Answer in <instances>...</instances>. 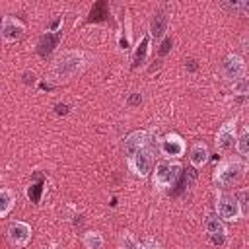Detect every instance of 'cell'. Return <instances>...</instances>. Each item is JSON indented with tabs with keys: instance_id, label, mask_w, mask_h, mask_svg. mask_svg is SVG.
<instances>
[{
	"instance_id": "6da1fadb",
	"label": "cell",
	"mask_w": 249,
	"mask_h": 249,
	"mask_svg": "<svg viewBox=\"0 0 249 249\" xmlns=\"http://www.w3.org/2000/svg\"><path fill=\"white\" fill-rule=\"evenodd\" d=\"M88 66V56L84 51L80 49H70L60 53L51 68V78L54 82H68L72 78H76L78 74H82Z\"/></svg>"
},
{
	"instance_id": "7a4b0ae2",
	"label": "cell",
	"mask_w": 249,
	"mask_h": 249,
	"mask_svg": "<svg viewBox=\"0 0 249 249\" xmlns=\"http://www.w3.org/2000/svg\"><path fill=\"white\" fill-rule=\"evenodd\" d=\"M243 173H245V163L237 158H228L216 165V169L212 173V181L220 189H230L241 181Z\"/></svg>"
},
{
	"instance_id": "3957f363",
	"label": "cell",
	"mask_w": 249,
	"mask_h": 249,
	"mask_svg": "<svg viewBox=\"0 0 249 249\" xmlns=\"http://www.w3.org/2000/svg\"><path fill=\"white\" fill-rule=\"evenodd\" d=\"M183 165L177 160H160L152 171V185L158 191H167L169 187L175 185V181L181 175Z\"/></svg>"
},
{
	"instance_id": "277c9868",
	"label": "cell",
	"mask_w": 249,
	"mask_h": 249,
	"mask_svg": "<svg viewBox=\"0 0 249 249\" xmlns=\"http://www.w3.org/2000/svg\"><path fill=\"white\" fill-rule=\"evenodd\" d=\"M214 210L224 222H239L243 218V210L235 198V195L220 191L214 200Z\"/></svg>"
},
{
	"instance_id": "5b68a950",
	"label": "cell",
	"mask_w": 249,
	"mask_h": 249,
	"mask_svg": "<svg viewBox=\"0 0 249 249\" xmlns=\"http://www.w3.org/2000/svg\"><path fill=\"white\" fill-rule=\"evenodd\" d=\"M126 165H128V169L136 175V177H140V179H146V177H150L152 175V171H154V167H156V160H154V148L150 146V142L132 158V160H128L126 161Z\"/></svg>"
},
{
	"instance_id": "8992f818",
	"label": "cell",
	"mask_w": 249,
	"mask_h": 249,
	"mask_svg": "<svg viewBox=\"0 0 249 249\" xmlns=\"http://www.w3.org/2000/svg\"><path fill=\"white\" fill-rule=\"evenodd\" d=\"M235 142H237V119L231 117L218 128L214 144H216V150L226 156L235 148Z\"/></svg>"
},
{
	"instance_id": "52a82bcc",
	"label": "cell",
	"mask_w": 249,
	"mask_h": 249,
	"mask_svg": "<svg viewBox=\"0 0 249 249\" xmlns=\"http://www.w3.org/2000/svg\"><path fill=\"white\" fill-rule=\"evenodd\" d=\"M31 235H33V230H31V224L23 222V220H12L6 228V239L12 247L16 249H23L29 245L31 241Z\"/></svg>"
},
{
	"instance_id": "ba28073f",
	"label": "cell",
	"mask_w": 249,
	"mask_h": 249,
	"mask_svg": "<svg viewBox=\"0 0 249 249\" xmlns=\"http://www.w3.org/2000/svg\"><path fill=\"white\" fill-rule=\"evenodd\" d=\"M245 72H247V64L243 60V56H239L237 53H228L220 64V74L224 80L228 82H237L241 78H245Z\"/></svg>"
},
{
	"instance_id": "9c48e42d",
	"label": "cell",
	"mask_w": 249,
	"mask_h": 249,
	"mask_svg": "<svg viewBox=\"0 0 249 249\" xmlns=\"http://www.w3.org/2000/svg\"><path fill=\"white\" fill-rule=\"evenodd\" d=\"M158 148H160V152H161V156H163L165 160H179V158L185 156V152H187V144H185L183 136L177 134V132H167V134L160 140Z\"/></svg>"
},
{
	"instance_id": "30bf717a",
	"label": "cell",
	"mask_w": 249,
	"mask_h": 249,
	"mask_svg": "<svg viewBox=\"0 0 249 249\" xmlns=\"http://www.w3.org/2000/svg\"><path fill=\"white\" fill-rule=\"evenodd\" d=\"M23 35H25V25H23V21L19 18H16L12 14L2 16V21H0V37H2L4 43H16Z\"/></svg>"
},
{
	"instance_id": "8fae6325",
	"label": "cell",
	"mask_w": 249,
	"mask_h": 249,
	"mask_svg": "<svg viewBox=\"0 0 249 249\" xmlns=\"http://www.w3.org/2000/svg\"><path fill=\"white\" fill-rule=\"evenodd\" d=\"M150 142V132L148 130H134V132H130L124 140H123V156H124V160L128 161V160H132L146 144Z\"/></svg>"
},
{
	"instance_id": "7c38bea8",
	"label": "cell",
	"mask_w": 249,
	"mask_h": 249,
	"mask_svg": "<svg viewBox=\"0 0 249 249\" xmlns=\"http://www.w3.org/2000/svg\"><path fill=\"white\" fill-rule=\"evenodd\" d=\"M208 158H210V150H208L206 142L196 140V142L191 144V148H189V161H191L193 169H202L208 163Z\"/></svg>"
},
{
	"instance_id": "4fadbf2b",
	"label": "cell",
	"mask_w": 249,
	"mask_h": 249,
	"mask_svg": "<svg viewBox=\"0 0 249 249\" xmlns=\"http://www.w3.org/2000/svg\"><path fill=\"white\" fill-rule=\"evenodd\" d=\"M150 37L156 39V41H161L167 33V14L163 12H156L152 21H150Z\"/></svg>"
},
{
	"instance_id": "5bb4252c",
	"label": "cell",
	"mask_w": 249,
	"mask_h": 249,
	"mask_svg": "<svg viewBox=\"0 0 249 249\" xmlns=\"http://www.w3.org/2000/svg\"><path fill=\"white\" fill-rule=\"evenodd\" d=\"M202 228L208 235H228V230H226V222L214 212V214H208L202 222Z\"/></svg>"
},
{
	"instance_id": "9a60e30c",
	"label": "cell",
	"mask_w": 249,
	"mask_h": 249,
	"mask_svg": "<svg viewBox=\"0 0 249 249\" xmlns=\"http://www.w3.org/2000/svg\"><path fill=\"white\" fill-rule=\"evenodd\" d=\"M16 206V193L10 187L0 189V218H8V214Z\"/></svg>"
},
{
	"instance_id": "2e32d148",
	"label": "cell",
	"mask_w": 249,
	"mask_h": 249,
	"mask_svg": "<svg viewBox=\"0 0 249 249\" xmlns=\"http://www.w3.org/2000/svg\"><path fill=\"white\" fill-rule=\"evenodd\" d=\"M82 245L86 249H103L105 247V239L101 235V231L97 230H88L84 235H82Z\"/></svg>"
},
{
	"instance_id": "e0dca14e",
	"label": "cell",
	"mask_w": 249,
	"mask_h": 249,
	"mask_svg": "<svg viewBox=\"0 0 249 249\" xmlns=\"http://www.w3.org/2000/svg\"><path fill=\"white\" fill-rule=\"evenodd\" d=\"M150 41H152V37H150V33L146 31V33L140 37V41H138V45H136V49H134V64L146 60V56H148V53H150Z\"/></svg>"
},
{
	"instance_id": "ac0fdd59",
	"label": "cell",
	"mask_w": 249,
	"mask_h": 249,
	"mask_svg": "<svg viewBox=\"0 0 249 249\" xmlns=\"http://www.w3.org/2000/svg\"><path fill=\"white\" fill-rule=\"evenodd\" d=\"M235 152L239 158L249 161V124L237 134V142H235Z\"/></svg>"
},
{
	"instance_id": "d6986e66",
	"label": "cell",
	"mask_w": 249,
	"mask_h": 249,
	"mask_svg": "<svg viewBox=\"0 0 249 249\" xmlns=\"http://www.w3.org/2000/svg\"><path fill=\"white\" fill-rule=\"evenodd\" d=\"M233 195H235V198H237V202H239V206L243 210V216H247L249 214V189H239Z\"/></svg>"
},
{
	"instance_id": "ffe728a7",
	"label": "cell",
	"mask_w": 249,
	"mask_h": 249,
	"mask_svg": "<svg viewBox=\"0 0 249 249\" xmlns=\"http://www.w3.org/2000/svg\"><path fill=\"white\" fill-rule=\"evenodd\" d=\"M231 91L237 95H247L249 93V78H241L231 84Z\"/></svg>"
},
{
	"instance_id": "44dd1931",
	"label": "cell",
	"mask_w": 249,
	"mask_h": 249,
	"mask_svg": "<svg viewBox=\"0 0 249 249\" xmlns=\"http://www.w3.org/2000/svg\"><path fill=\"white\" fill-rule=\"evenodd\" d=\"M136 249H160V245L154 239H144V241H138Z\"/></svg>"
},
{
	"instance_id": "7402d4cb",
	"label": "cell",
	"mask_w": 249,
	"mask_h": 249,
	"mask_svg": "<svg viewBox=\"0 0 249 249\" xmlns=\"http://www.w3.org/2000/svg\"><path fill=\"white\" fill-rule=\"evenodd\" d=\"M233 10H237V12L245 14V16H249V2H239V4H233Z\"/></svg>"
},
{
	"instance_id": "603a6c76",
	"label": "cell",
	"mask_w": 249,
	"mask_h": 249,
	"mask_svg": "<svg viewBox=\"0 0 249 249\" xmlns=\"http://www.w3.org/2000/svg\"><path fill=\"white\" fill-rule=\"evenodd\" d=\"M60 21H62V18H60V16H56V18L53 19V23L49 25V31H58V27H60Z\"/></svg>"
}]
</instances>
